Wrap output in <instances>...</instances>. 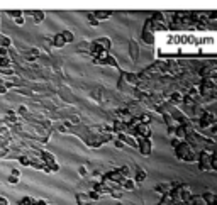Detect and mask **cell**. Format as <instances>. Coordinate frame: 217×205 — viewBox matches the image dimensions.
I'll return each instance as SVG.
<instances>
[{
	"mask_svg": "<svg viewBox=\"0 0 217 205\" xmlns=\"http://www.w3.org/2000/svg\"><path fill=\"white\" fill-rule=\"evenodd\" d=\"M39 156H41V159L44 161V164H46L49 170H51V173L54 171H60V164L56 163V158H54V154H51L49 151H44V149H39Z\"/></svg>",
	"mask_w": 217,
	"mask_h": 205,
	"instance_id": "6da1fadb",
	"label": "cell"
},
{
	"mask_svg": "<svg viewBox=\"0 0 217 205\" xmlns=\"http://www.w3.org/2000/svg\"><path fill=\"white\" fill-rule=\"evenodd\" d=\"M93 63H95V65H108V66H114L115 70H121V68H119L117 60H115V58H114L112 54H108L107 51H104L102 54L99 56V58H95Z\"/></svg>",
	"mask_w": 217,
	"mask_h": 205,
	"instance_id": "7a4b0ae2",
	"label": "cell"
},
{
	"mask_svg": "<svg viewBox=\"0 0 217 205\" xmlns=\"http://www.w3.org/2000/svg\"><path fill=\"white\" fill-rule=\"evenodd\" d=\"M137 148H139L142 156H148L151 153V141L146 137H137Z\"/></svg>",
	"mask_w": 217,
	"mask_h": 205,
	"instance_id": "3957f363",
	"label": "cell"
},
{
	"mask_svg": "<svg viewBox=\"0 0 217 205\" xmlns=\"http://www.w3.org/2000/svg\"><path fill=\"white\" fill-rule=\"evenodd\" d=\"M93 190L99 193L100 197L102 195H110V188H108L105 183H102V182H97V183H93Z\"/></svg>",
	"mask_w": 217,
	"mask_h": 205,
	"instance_id": "277c9868",
	"label": "cell"
},
{
	"mask_svg": "<svg viewBox=\"0 0 217 205\" xmlns=\"http://www.w3.org/2000/svg\"><path fill=\"white\" fill-rule=\"evenodd\" d=\"M129 54H131V58L134 61L139 58V46H137V42L134 41V39H131L129 41Z\"/></svg>",
	"mask_w": 217,
	"mask_h": 205,
	"instance_id": "5b68a950",
	"label": "cell"
},
{
	"mask_svg": "<svg viewBox=\"0 0 217 205\" xmlns=\"http://www.w3.org/2000/svg\"><path fill=\"white\" fill-rule=\"evenodd\" d=\"M95 42L99 44L104 51L108 53V49L112 47V41H110V37H99V39H95Z\"/></svg>",
	"mask_w": 217,
	"mask_h": 205,
	"instance_id": "8992f818",
	"label": "cell"
},
{
	"mask_svg": "<svg viewBox=\"0 0 217 205\" xmlns=\"http://www.w3.org/2000/svg\"><path fill=\"white\" fill-rule=\"evenodd\" d=\"M51 44L54 47H63L66 44V41H65V37H63V34L61 32H58V34H54V36L51 37Z\"/></svg>",
	"mask_w": 217,
	"mask_h": 205,
	"instance_id": "52a82bcc",
	"label": "cell"
},
{
	"mask_svg": "<svg viewBox=\"0 0 217 205\" xmlns=\"http://www.w3.org/2000/svg\"><path fill=\"white\" fill-rule=\"evenodd\" d=\"M76 203L78 205H92L93 202H92V198H90L87 193H78V195H76Z\"/></svg>",
	"mask_w": 217,
	"mask_h": 205,
	"instance_id": "ba28073f",
	"label": "cell"
},
{
	"mask_svg": "<svg viewBox=\"0 0 217 205\" xmlns=\"http://www.w3.org/2000/svg\"><path fill=\"white\" fill-rule=\"evenodd\" d=\"M92 15H93V17H95V19H97V20L100 22V20H105V19H108V17H110L112 14H110L108 10H97V12H93Z\"/></svg>",
	"mask_w": 217,
	"mask_h": 205,
	"instance_id": "9c48e42d",
	"label": "cell"
},
{
	"mask_svg": "<svg viewBox=\"0 0 217 205\" xmlns=\"http://www.w3.org/2000/svg\"><path fill=\"white\" fill-rule=\"evenodd\" d=\"M0 47H4V49H9V47H12V39H10L9 36L0 34Z\"/></svg>",
	"mask_w": 217,
	"mask_h": 205,
	"instance_id": "30bf717a",
	"label": "cell"
},
{
	"mask_svg": "<svg viewBox=\"0 0 217 205\" xmlns=\"http://www.w3.org/2000/svg\"><path fill=\"white\" fill-rule=\"evenodd\" d=\"M121 188H122V190H134V188H136V182L131 180V178H126L122 182V185H121Z\"/></svg>",
	"mask_w": 217,
	"mask_h": 205,
	"instance_id": "8fae6325",
	"label": "cell"
},
{
	"mask_svg": "<svg viewBox=\"0 0 217 205\" xmlns=\"http://www.w3.org/2000/svg\"><path fill=\"white\" fill-rule=\"evenodd\" d=\"M122 78L127 80V83H131V85H137V81H139V76H136V75H132V73H122Z\"/></svg>",
	"mask_w": 217,
	"mask_h": 205,
	"instance_id": "7c38bea8",
	"label": "cell"
},
{
	"mask_svg": "<svg viewBox=\"0 0 217 205\" xmlns=\"http://www.w3.org/2000/svg\"><path fill=\"white\" fill-rule=\"evenodd\" d=\"M29 15H34V22L36 24L43 22L44 17H46V14H44V12H39V10H36V12H29Z\"/></svg>",
	"mask_w": 217,
	"mask_h": 205,
	"instance_id": "4fadbf2b",
	"label": "cell"
},
{
	"mask_svg": "<svg viewBox=\"0 0 217 205\" xmlns=\"http://www.w3.org/2000/svg\"><path fill=\"white\" fill-rule=\"evenodd\" d=\"M144 180H146V171L141 170V168H136V180H134V182L141 183V182H144Z\"/></svg>",
	"mask_w": 217,
	"mask_h": 205,
	"instance_id": "5bb4252c",
	"label": "cell"
},
{
	"mask_svg": "<svg viewBox=\"0 0 217 205\" xmlns=\"http://www.w3.org/2000/svg\"><path fill=\"white\" fill-rule=\"evenodd\" d=\"M61 34H63V37H65L66 44H68V42H73V41H75V36H73V32H71V31H61Z\"/></svg>",
	"mask_w": 217,
	"mask_h": 205,
	"instance_id": "9a60e30c",
	"label": "cell"
},
{
	"mask_svg": "<svg viewBox=\"0 0 217 205\" xmlns=\"http://www.w3.org/2000/svg\"><path fill=\"white\" fill-rule=\"evenodd\" d=\"M19 203H22V205H36V198H32V197H24V198H20Z\"/></svg>",
	"mask_w": 217,
	"mask_h": 205,
	"instance_id": "2e32d148",
	"label": "cell"
},
{
	"mask_svg": "<svg viewBox=\"0 0 217 205\" xmlns=\"http://www.w3.org/2000/svg\"><path fill=\"white\" fill-rule=\"evenodd\" d=\"M110 197H114V198H122V188H112V190H110Z\"/></svg>",
	"mask_w": 217,
	"mask_h": 205,
	"instance_id": "e0dca14e",
	"label": "cell"
},
{
	"mask_svg": "<svg viewBox=\"0 0 217 205\" xmlns=\"http://www.w3.org/2000/svg\"><path fill=\"white\" fill-rule=\"evenodd\" d=\"M10 153V148H7V146H0V158H7Z\"/></svg>",
	"mask_w": 217,
	"mask_h": 205,
	"instance_id": "ac0fdd59",
	"label": "cell"
},
{
	"mask_svg": "<svg viewBox=\"0 0 217 205\" xmlns=\"http://www.w3.org/2000/svg\"><path fill=\"white\" fill-rule=\"evenodd\" d=\"M7 14H9L12 19H17V17H20V15H22V10H9Z\"/></svg>",
	"mask_w": 217,
	"mask_h": 205,
	"instance_id": "d6986e66",
	"label": "cell"
},
{
	"mask_svg": "<svg viewBox=\"0 0 217 205\" xmlns=\"http://www.w3.org/2000/svg\"><path fill=\"white\" fill-rule=\"evenodd\" d=\"M7 182H9L10 185H17V183H19V176H14V175H10V176L7 178Z\"/></svg>",
	"mask_w": 217,
	"mask_h": 205,
	"instance_id": "ffe728a7",
	"label": "cell"
},
{
	"mask_svg": "<svg viewBox=\"0 0 217 205\" xmlns=\"http://www.w3.org/2000/svg\"><path fill=\"white\" fill-rule=\"evenodd\" d=\"M87 195H88L90 198H92V202H93V200H99V198H100V195H99V193H97V191H95V190L88 191V193H87Z\"/></svg>",
	"mask_w": 217,
	"mask_h": 205,
	"instance_id": "44dd1931",
	"label": "cell"
},
{
	"mask_svg": "<svg viewBox=\"0 0 217 205\" xmlns=\"http://www.w3.org/2000/svg\"><path fill=\"white\" fill-rule=\"evenodd\" d=\"M88 22H90V26H93V27H97V26H99V20H97V19H95L92 14H88Z\"/></svg>",
	"mask_w": 217,
	"mask_h": 205,
	"instance_id": "7402d4cb",
	"label": "cell"
},
{
	"mask_svg": "<svg viewBox=\"0 0 217 205\" xmlns=\"http://www.w3.org/2000/svg\"><path fill=\"white\" fill-rule=\"evenodd\" d=\"M14 22L17 24V26H22L24 22H26V19L22 17V15H20V17H17V19H14Z\"/></svg>",
	"mask_w": 217,
	"mask_h": 205,
	"instance_id": "603a6c76",
	"label": "cell"
},
{
	"mask_svg": "<svg viewBox=\"0 0 217 205\" xmlns=\"http://www.w3.org/2000/svg\"><path fill=\"white\" fill-rule=\"evenodd\" d=\"M114 144H115V148H119V149H121V148H124V146H126V144H124V142H122V141H114Z\"/></svg>",
	"mask_w": 217,
	"mask_h": 205,
	"instance_id": "cb8c5ba5",
	"label": "cell"
},
{
	"mask_svg": "<svg viewBox=\"0 0 217 205\" xmlns=\"http://www.w3.org/2000/svg\"><path fill=\"white\" fill-rule=\"evenodd\" d=\"M78 173H80L81 176H85V175H87V168L85 166H80V168H78Z\"/></svg>",
	"mask_w": 217,
	"mask_h": 205,
	"instance_id": "d4e9b609",
	"label": "cell"
},
{
	"mask_svg": "<svg viewBox=\"0 0 217 205\" xmlns=\"http://www.w3.org/2000/svg\"><path fill=\"white\" fill-rule=\"evenodd\" d=\"M0 205H9V200L5 197H0Z\"/></svg>",
	"mask_w": 217,
	"mask_h": 205,
	"instance_id": "484cf974",
	"label": "cell"
},
{
	"mask_svg": "<svg viewBox=\"0 0 217 205\" xmlns=\"http://www.w3.org/2000/svg\"><path fill=\"white\" fill-rule=\"evenodd\" d=\"M36 205H47V202L44 198H39V200H36Z\"/></svg>",
	"mask_w": 217,
	"mask_h": 205,
	"instance_id": "4316f807",
	"label": "cell"
},
{
	"mask_svg": "<svg viewBox=\"0 0 217 205\" xmlns=\"http://www.w3.org/2000/svg\"><path fill=\"white\" fill-rule=\"evenodd\" d=\"M10 175H14V176H20V171L15 168V170H12V173H10Z\"/></svg>",
	"mask_w": 217,
	"mask_h": 205,
	"instance_id": "83f0119b",
	"label": "cell"
},
{
	"mask_svg": "<svg viewBox=\"0 0 217 205\" xmlns=\"http://www.w3.org/2000/svg\"><path fill=\"white\" fill-rule=\"evenodd\" d=\"M0 87H5V81H4L2 78H0Z\"/></svg>",
	"mask_w": 217,
	"mask_h": 205,
	"instance_id": "f1b7e54d",
	"label": "cell"
},
{
	"mask_svg": "<svg viewBox=\"0 0 217 205\" xmlns=\"http://www.w3.org/2000/svg\"><path fill=\"white\" fill-rule=\"evenodd\" d=\"M17 205H22V203H17Z\"/></svg>",
	"mask_w": 217,
	"mask_h": 205,
	"instance_id": "f546056e",
	"label": "cell"
}]
</instances>
